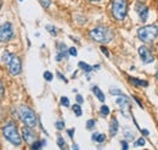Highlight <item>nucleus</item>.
<instances>
[{
  "label": "nucleus",
  "instance_id": "37998d69",
  "mask_svg": "<svg viewBox=\"0 0 158 150\" xmlns=\"http://www.w3.org/2000/svg\"><path fill=\"white\" fill-rule=\"evenodd\" d=\"M90 1H94V2H96V1H100V0H90Z\"/></svg>",
  "mask_w": 158,
  "mask_h": 150
},
{
  "label": "nucleus",
  "instance_id": "72a5a7b5",
  "mask_svg": "<svg viewBox=\"0 0 158 150\" xmlns=\"http://www.w3.org/2000/svg\"><path fill=\"white\" fill-rule=\"evenodd\" d=\"M120 147H122V149H124V150L129 149V145H128L127 140H120Z\"/></svg>",
  "mask_w": 158,
  "mask_h": 150
},
{
  "label": "nucleus",
  "instance_id": "a878e982",
  "mask_svg": "<svg viewBox=\"0 0 158 150\" xmlns=\"http://www.w3.org/2000/svg\"><path fill=\"white\" fill-rule=\"evenodd\" d=\"M40 2V5L44 7V9H49L50 7V4H51V0H38Z\"/></svg>",
  "mask_w": 158,
  "mask_h": 150
},
{
  "label": "nucleus",
  "instance_id": "0eeeda50",
  "mask_svg": "<svg viewBox=\"0 0 158 150\" xmlns=\"http://www.w3.org/2000/svg\"><path fill=\"white\" fill-rule=\"evenodd\" d=\"M21 70H22L21 59L19 56H15L14 55L11 62L9 64V72H10V75L12 76H19L21 73Z\"/></svg>",
  "mask_w": 158,
  "mask_h": 150
},
{
  "label": "nucleus",
  "instance_id": "473e14b6",
  "mask_svg": "<svg viewBox=\"0 0 158 150\" xmlns=\"http://www.w3.org/2000/svg\"><path fill=\"white\" fill-rule=\"evenodd\" d=\"M145 139L143 138H140V139H138L136 142H135V147H143L145 145Z\"/></svg>",
  "mask_w": 158,
  "mask_h": 150
},
{
  "label": "nucleus",
  "instance_id": "aec40b11",
  "mask_svg": "<svg viewBox=\"0 0 158 150\" xmlns=\"http://www.w3.org/2000/svg\"><path fill=\"white\" fill-rule=\"evenodd\" d=\"M72 110H73V113H76V116H77V117H80V116H81V113H83L81 108H80V104H74V105L72 106Z\"/></svg>",
  "mask_w": 158,
  "mask_h": 150
},
{
  "label": "nucleus",
  "instance_id": "c756f323",
  "mask_svg": "<svg viewBox=\"0 0 158 150\" xmlns=\"http://www.w3.org/2000/svg\"><path fill=\"white\" fill-rule=\"evenodd\" d=\"M55 127H56L57 131H62V130L64 128V122H63V121H57V122L55 123Z\"/></svg>",
  "mask_w": 158,
  "mask_h": 150
},
{
  "label": "nucleus",
  "instance_id": "4468645a",
  "mask_svg": "<svg viewBox=\"0 0 158 150\" xmlns=\"http://www.w3.org/2000/svg\"><path fill=\"white\" fill-rule=\"evenodd\" d=\"M78 66H79V68H81V70H83L85 73H90V72H91V71H94L95 68H98V70L100 68L99 65L94 67V66H90L89 64H86V62H84V61H79Z\"/></svg>",
  "mask_w": 158,
  "mask_h": 150
},
{
  "label": "nucleus",
  "instance_id": "cd10ccee",
  "mask_svg": "<svg viewBox=\"0 0 158 150\" xmlns=\"http://www.w3.org/2000/svg\"><path fill=\"white\" fill-rule=\"evenodd\" d=\"M57 145H59L61 149H63L64 147H66V143H64V139L61 137V135H59L57 137Z\"/></svg>",
  "mask_w": 158,
  "mask_h": 150
},
{
  "label": "nucleus",
  "instance_id": "58836bf2",
  "mask_svg": "<svg viewBox=\"0 0 158 150\" xmlns=\"http://www.w3.org/2000/svg\"><path fill=\"white\" fill-rule=\"evenodd\" d=\"M141 133H142L143 135H148V134H150L148 130H141Z\"/></svg>",
  "mask_w": 158,
  "mask_h": 150
},
{
  "label": "nucleus",
  "instance_id": "bb28decb",
  "mask_svg": "<svg viewBox=\"0 0 158 150\" xmlns=\"http://www.w3.org/2000/svg\"><path fill=\"white\" fill-rule=\"evenodd\" d=\"M61 105L68 108V106H69V99H68L67 96H62V98H61Z\"/></svg>",
  "mask_w": 158,
  "mask_h": 150
},
{
  "label": "nucleus",
  "instance_id": "20e7f679",
  "mask_svg": "<svg viewBox=\"0 0 158 150\" xmlns=\"http://www.w3.org/2000/svg\"><path fill=\"white\" fill-rule=\"evenodd\" d=\"M158 36V27L156 24H148L138 29V37L143 43H151Z\"/></svg>",
  "mask_w": 158,
  "mask_h": 150
},
{
  "label": "nucleus",
  "instance_id": "f257e3e1",
  "mask_svg": "<svg viewBox=\"0 0 158 150\" xmlns=\"http://www.w3.org/2000/svg\"><path fill=\"white\" fill-rule=\"evenodd\" d=\"M89 37L96 43L106 44L113 39V32L106 26H98L89 32Z\"/></svg>",
  "mask_w": 158,
  "mask_h": 150
},
{
  "label": "nucleus",
  "instance_id": "7ed1b4c3",
  "mask_svg": "<svg viewBox=\"0 0 158 150\" xmlns=\"http://www.w3.org/2000/svg\"><path fill=\"white\" fill-rule=\"evenodd\" d=\"M19 117L27 127L34 128L38 125V120H37L35 113L27 105H21L19 108Z\"/></svg>",
  "mask_w": 158,
  "mask_h": 150
},
{
  "label": "nucleus",
  "instance_id": "9d476101",
  "mask_svg": "<svg viewBox=\"0 0 158 150\" xmlns=\"http://www.w3.org/2000/svg\"><path fill=\"white\" fill-rule=\"evenodd\" d=\"M117 105L119 106V109H120V111L125 116V117H128V115H127V110L130 108V103H129V98L125 95V94H123V95H119V98L117 99Z\"/></svg>",
  "mask_w": 158,
  "mask_h": 150
},
{
  "label": "nucleus",
  "instance_id": "6ab92c4d",
  "mask_svg": "<svg viewBox=\"0 0 158 150\" xmlns=\"http://www.w3.org/2000/svg\"><path fill=\"white\" fill-rule=\"evenodd\" d=\"M123 133H124V137H125L128 140H133V139H135V134H134V132H131L129 128H124V130H123Z\"/></svg>",
  "mask_w": 158,
  "mask_h": 150
},
{
  "label": "nucleus",
  "instance_id": "5701e85b",
  "mask_svg": "<svg viewBox=\"0 0 158 150\" xmlns=\"http://www.w3.org/2000/svg\"><path fill=\"white\" fill-rule=\"evenodd\" d=\"M95 123H96V121H95V120H89V121L86 122V130L93 131V130H94V127H95Z\"/></svg>",
  "mask_w": 158,
  "mask_h": 150
},
{
  "label": "nucleus",
  "instance_id": "393cba45",
  "mask_svg": "<svg viewBox=\"0 0 158 150\" xmlns=\"http://www.w3.org/2000/svg\"><path fill=\"white\" fill-rule=\"evenodd\" d=\"M52 78H54V75H52L50 71H45V72H44V79H45V81L51 82V81H52Z\"/></svg>",
  "mask_w": 158,
  "mask_h": 150
},
{
  "label": "nucleus",
  "instance_id": "6e6552de",
  "mask_svg": "<svg viewBox=\"0 0 158 150\" xmlns=\"http://www.w3.org/2000/svg\"><path fill=\"white\" fill-rule=\"evenodd\" d=\"M139 55H140L141 61H142L145 65L151 64V62H153V61H155V56L152 55V53H151V51H150L145 45H142V46H140V48H139Z\"/></svg>",
  "mask_w": 158,
  "mask_h": 150
},
{
  "label": "nucleus",
  "instance_id": "39448f33",
  "mask_svg": "<svg viewBox=\"0 0 158 150\" xmlns=\"http://www.w3.org/2000/svg\"><path fill=\"white\" fill-rule=\"evenodd\" d=\"M128 2L127 0H116L112 4V15L117 21H123L127 16Z\"/></svg>",
  "mask_w": 158,
  "mask_h": 150
},
{
  "label": "nucleus",
  "instance_id": "a19ab883",
  "mask_svg": "<svg viewBox=\"0 0 158 150\" xmlns=\"http://www.w3.org/2000/svg\"><path fill=\"white\" fill-rule=\"evenodd\" d=\"M72 149H79V147L77 144H73V145H72Z\"/></svg>",
  "mask_w": 158,
  "mask_h": 150
},
{
  "label": "nucleus",
  "instance_id": "f704fd0d",
  "mask_svg": "<svg viewBox=\"0 0 158 150\" xmlns=\"http://www.w3.org/2000/svg\"><path fill=\"white\" fill-rule=\"evenodd\" d=\"M74 132H76V130H74V128H69V130H67V133H68V135H69V138H71V139H73Z\"/></svg>",
  "mask_w": 158,
  "mask_h": 150
},
{
  "label": "nucleus",
  "instance_id": "7c9ffc66",
  "mask_svg": "<svg viewBox=\"0 0 158 150\" xmlns=\"http://www.w3.org/2000/svg\"><path fill=\"white\" fill-rule=\"evenodd\" d=\"M68 54H69L71 56H77L78 51H77V49H76L74 46H72V48H69V49H68Z\"/></svg>",
  "mask_w": 158,
  "mask_h": 150
},
{
  "label": "nucleus",
  "instance_id": "ddd939ff",
  "mask_svg": "<svg viewBox=\"0 0 158 150\" xmlns=\"http://www.w3.org/2000/svg\"><path fill=\"white\" fill-rule=\"evenodd\" d=\"M118 128H119L118 120H117L116 117H112L111 123H110V134H111V137L117 135V133H118Z\"/></svg>",
  "mask_w": 158,
  "mask_h": 150
},
{
  "label": "nucleus",
  "instance_id": "1a4fd4ad",
  "mask_svg": "<svg viewBox=\"0 0 158 150\" xmlns=\"http://www.w3.org/2000/svg\"><path fill=\"white\" fill-rule=\"evenodd\" d=\"M22 138H23V139L26 140V143L29 144V145H32L35 140H38L35 133L31 130V127H27V126L22 128Z\"/></svg>",
  "mask_w": 158,
  "mask_h": 150
},
{
  "label": "nucleus",
  "instance_id": "f3484780",
  "mask_svg": "<svg viewBox=\"0 0 158 150\" xmlns=\"http://www.w3.org/2000/svg\"><path fill=\"white\" fill-rule=\"evenodd\" d=\"M12 57H14V55H12L11 53H9V51H4L2 55H1V61H2L4 65H9V64L11 62Z\"/></svg>",
  "mask_w": 158,
  "mask_h": 150
},
{
  "label": "nucleus",
  "instance_id": "412c9836",
  "mask_svg": "<svg viewBox=\"0 0 158 150\" xmlns=\"http://www.w3.org/2000/svg\"><path fill=\"white\" fill-rule=\"evenodd\" d=\"M100 113H101V116L107 117V116L110 115V108H108L107 105H102V106L100 108Z\"/></svg>",
  "mask_w": 158,
  "mask_h": 150
},
{
  "label": "nucleus",
  "instance_id": "423d86ee",
  "mask_svg": "<svg viewBox=\"0 0 158 150\" xmlns=\"http://www.w3.org/2000/svg\"><path fill=\"white\" fill-rule=\"evenodd\" d=\"M14 38V29H12V24L10 22H5L2 23L1 28H0V40L2 43H7L9 40H11Z\"/></svg>",
  "mask_w": 158,
  "mask_h": 150
},
{
  "label": "nucleus",
  "instance_id": "a211bd4d",
  "mask_svg": "<svg viewBox=\"0 0 158 150\" xmlns=\"http://www.w3.org/2000/svg\"><path fill=\"white\" fill-rule=\"evenodd\" d=\"M46 144V142L45 140H35L32 145H31V149L33 150H38V149H41L44 145Z\"/></svg>",
  "mask_w": 158,
  "mask_h": 150
},
{
  "label": "nucleus",
  "instance_id": "f8f14e48",
  "mask_svg": "<svg viewBox=\"0 0 158 150\" xmlns=\"http://www.w3.org/2000/svg\"><path fill=\"white\" fill-rule=\"evenodd\" d=\"M129 82L135 86V87H139V88H146L148 87V81H143V79H139V78H135V77H128Z\"/></svg>",
  "mask_w": 158,
  "mask_h": 150
},
{
  "label": "nucleus",
  "instance_id": "4be33fe9",
  "mask_svg": "<svg viewBox=\"0 0 158 150\" xmlns=\"http://www.w3.org/2000/svg\"><path fill=\"white\" fill-rule=\"evenodd\" d=\"M67 51H59L57 53V55L55 57V60L56 61H61V60H63V59H67Z\"/></svg>",
  "mask_w": 158,
  "mask_h": 150
},
{
  "label": "nucleus",
  "instance_id": "9b49d317",
  "mask_svg": "<svg viewBox=\"0 0 158 150\" xmlns=\"http://www.w3.org/2000/svg\"><path fill=\"white\" fill-rule=\"evenodd\" d=\"M135 10H136V12H138L140 21H141L142 23L146 22L147 19H148V7H147L146 5H143V4L138 2L136 6H135Z\"/></svg>",
  "mask_w": 158,
  "mask_h": 150
},
{
  "label": "nucleus",
  "instance_id": "4c0bfd02",
  "mask_svg": "<svg viewBox=\"0 0 158 150\" xmlns=\"http://www.w3.org/2000/svg\"><path fill=\"white\" fill-rule=\"evenodd\" d=\"M133 99H134V100H135V101L138 103V105H139V106H140V108H141V109H143V105L141 104V101L139 100V99H138V98H136V96H133Z\"/></svg>",
  "mask_w": 158,
  "mask_h": 150
},
{
  "label": "nucleus",
  "instance_id": "c03bdc74",
  "mask_svg": "<svg viewBox=\"0 0 158 150\" xmlns=\"http://www.w3.org/2000/svg\"><path fill=\"white\" fill-rule=\"evenodd\" d=\"M20 1H23V0H20Z\"/></svg>",
  "mask_w": 158,
  "mask_h": 150
},
{
  "label": "nucleus",
  "instance_id": "2f4dec72",
  "mask_svg": "<svg viewBox=\"0 0 158 150\" xmlns=\"http://www.w3.org/2000/svg\"><path fill=\"white\" fill-rule=\"evenodd\" d=\"M100 50H101V51H102V53H103V54L106 55V57H110V56H111V54H110V51L107 50V48H106V46L101 45V46H100Z\"/></svg>",
  "mask_w": 158,
  "mask_h": 150
},
{
  "label": "nucleus",
  "instance_id": "c9c22d12",
  "mask_svg": "<svg viewBox=\"0 0 158 150\" xmlns=\"http://www.w3.org/2000/svg\"><path fill=\"white\" fill-rule=\"evenodd\" d=\"M57 76H59V78H60V79H62V81H63L64 83H68V79H67V78H66L64 76L62 75L61 72H57Z\"/></svg>",
  "mask_w": 158,
  "mask_h": 150
},
{
  "label": "nucleus",
  "instance_id": "e433bc0d",
  "mask_svg": "<svg viewBox=\"0 0 158 150\" xmlns=\"http://www.w3.org/2000/svg\"><path fill=\"white\" fill-rule=\"evenodd\" d=\"M76 99H77V103H78V104H83V103H84V99H83V96H81L80 94L77 95V98H76Z\"/></svg>",
  "mask_w": 158,
  "mask_h": 150
},
{
  "label": "nucleus",
  "instance_id": "b1692460",
  "mask_svg": "<svg viewBox=\"0 0 158 150\" xmlns=\"http://www.w3.org/2000/svg\"><path fill=\"white\" fill-rule=\"evenodd\" d=\"M46 31H48L49 33H51L52 36H56V34H57V28H55L54 26H50V24L46 26Z\"/></svg>",
  "mask_w": 158,
  "mask_h": 150
},
{
  "label": "nucleus",
  "instance_id": "dca6fc26",
  "mask_svg": "<svg viewBox=\"0 0 158 150\" xmlns=\"http://www.w3.org/2000/svg\"><path fill=\"white\" fill-rule=\"evenodd\" d=\"M91 139H93L94 142H96V143H103V142L106 140V135H105L103 133H98V132H95V133L91 134Z\"/></svg>",
  "mask_w": 158,
  "mask_h": 150
},
{
  "label": "nucleus",
  "instance_id": "f03ea898",
  "mask_svg": "<svg viewBox=\"0 0 158 150\" xmlns=\"http://www.w3.org/2000/svg\"><path fill=\"white\" fill-rule=\"evenodd\" d=\"M2 135L5 137L6 140H9L12 145L20 147L22 143V137L17 131V126L14 122H7L2 127Z\"/></svg>",
  "mask_w": 158,
  "mask_h": 150
},
{
  "label": "nucleus",
  "instance_id": "2eb2a0df",
  "mask_svg": "<svg viewBox=\"0 0 158 150\" xmlns=\"http://www.w3.org/2000/svg\"><path fill=\"white\" fill-rule=\"evenodd\" d=\"M91 92L95 94V96L99 99L101 103H105V99H106V98H105L103 93L101 92V89H100L98 86H93V87H91Z\"/></svg>",
  "mask_w": 158,
  "mask_h": 150
},
{
  "label": "nucleus",
  "instance_id": "c85d7f7f",
  "mask_svg": "<svg viewBox=\"0 0 158 150\" xmlns=\"http://www.w3.org/2000/svg\"><path fill=\"white\" fill-rule=\"evenodd\" d=\"M110 92H111V94H112V95H123V92H122V90H120V89H118V88H111V89H110Z\"/></svg>",
  "mask_w": 158,
  "mask_h": 150
},
{
  "label": "nucleus",
  "instance_id": "ea45409f",
  "mask_svg": "<svg viewBox=\"0 0 158 150\" xmlns=\"http://www.w3.org/2000/svg\"><path fill=\"white\" fill-rule=\"evenodd\" d=\"M1 96H4V83H1Z\"/></svg>",
  "mask_w": 158,
  "mask_h": 150
},
{
  "label": "nucleus",
  "instance_id": "79ce46f5",
  "mask_svg": "<svg viewBox=\"0 0 158 150\" xmlns=\"http://www.w3.org/2000/svg\"><path fill=\"white\" fill-rule=\"evenodd\" d=\"M156 78L158 79V68H157V71H156Z\"/></svg>",
  "mask_w": 158,
  "mask_h": 150
}]
</instances>
